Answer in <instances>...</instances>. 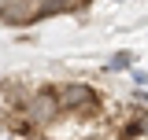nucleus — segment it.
I'll list each match as a JSON object with an SVG mask.
<instances>
[{"label": "nucleus", "mask_w": 148, "mask_h": 140, "mask_svg": "<svg viewBox=\"0 0 148 140\" xmlns=\"http://www.w3.org/2000/svg\"><path fill=\"white\" fill-rule=\"evenodd\" d=\"M119 137H148V107H145V111L133 107V114L119 125Z\"/></svg>", "instance_id": "obj_5"}, {"label": "nucleus", "mask_w": 148, "mask_h": 140, "mask_svg": "<svg viewBox=\"0 0 148 140\" xmlns=\"http://www.w3.org/2000/svg\"><path fill=\"white\" fill-rule=\"evenodd\" d=\"M22 111H26L41 129L56 125L59 118H63V107H59V92H56V85H41L37 92H30V100L22 103Z\"/></svg>", "instance_id": "obj_2"}, {"label": "nucleus", "mask_w": 148, "mask_h": 140, "mask_svg": "<svg viewBox=\"0 0 148 140\" xmlns=\"http://www.w3.org/2000/svg\"><path fill=\"white\" fill-rule=\"evenodd\" d=\"M0 22L4 26H30L34 22V0H8L0 7Z\"/></svg>", "instance_id": "obj_3"}, {"label": "nucleus", "mask_w": 148, "mask_h": 140, "mask_svg": "<svg viewBox=\"0 0 148 140\" xmlns=\"http://www.w3.org/2000/svg\"><path fill=\"white\" fill-rule=\"evenodd\" d=\"M59 92V107L63 114H74V118H96L104 107H100V92L85 81H67V85H56Z\"/></svg>", "instance_id": "obj_1"}, {"label": "nucleus", "mask_w": 148, "mask_h": 140, "mask_svg": "<svg viewBox=\"0 0 148 140\" xmlns=\"http://www.w3.org/2000/svg\"><path fill=\"white\" fill-rule=\"evenodd\" d=\"M30 100V88L18 85V81H0V118L8 114V111H15Z\"/></svg>", "instance_id": "obj_4"}]
</instances>
